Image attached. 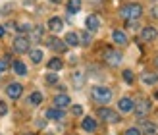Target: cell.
Segmentation results:
<instances>
[{
  "label": "cell",
  "mask_w": 158,
  "mask_h": 135,
  "mask_svg": "<svg viewBox=\"0 0 158 135\" xmlns=\"http://www.w3.org/2000/svg\"><path fill=\"white\" fill-rule=\"evenodd\" d=\"M91 97L94 102H98V104H108L110 100H112V91L108 89V87H102V85H97L91 89Z\"/></svg>",
  "instance_id": "cell-1"
},
{
  "label": "cell",
  "mask_w": 158,
  "mask_h": 135,
  "mask_svg": "<svg viewBox=\"0 0 158 135\" xmlns=\"http://www.w3.org/2000/svg\"><path fill=\"white\" fill-rule=\"evenodd\" d=\"M122 18L123 19H127V21H135V19H139L141 15H143V6L141 4H137V2H133V4H125L123 8H122Z\"/></svg>",
  "instance_id": "cell-2"
},
{
  "label": "cell",
  "mask_w": 158,
  "mask_h": 135,
  "mask_svg": "<svg viewBox=\"0 0 158 135\" xmlns=\"http://www.w3.org/2000/svg\"><path fill=\"white\" fill-rule=\"evenodd\" d=\"M151 110H152V102H151V99H145V97L137 99L135 106H133V112H135V116L139 118V120L147 118L148 114H151Z\"/></svg>",
  "instance_id": "cell-3"
},
{
  "label": "cell",
  "mask_w": 158,
  "mask_h": 135,
  "mask_svg": "<svg viewBox=\"0 0 158 135\" xmlns=\"http://www.w3.org/2000/svg\"><path fill=\"white\" fill-rule=\"evenodd\" d=\"M102 58H104V62H106L110 68H118V66L122 64V60H123L122 52H118V50H114V49H106L104 54H102Z\"/></svg>",
  "instance_id": "cell-4"
},
{
  "label": "cell",
  "mask_w": 158,
  "mask_h": 135,
  "mask_svg": "<svg viewBox=\"0 0 158 135\" xmlns=\"http://www.w3.org/2000/svg\"><path fill=\"white\" fill-rule=\"evenodd\" d=\"M14 52H18V54H23V52H29L31 49V44H29V39L27 37H23V35H18L14 39Z\"/></svg>",
  "instance_id": "cell-5"
},
{
  "label": "cell",
  "mask_w": 158,
  "mask_h": 135,
  "mask_svg": "<svg viewBox=\"0 0 158 135\" xmlns=\"http://www.w3.org/2000/svg\"><path fill=\"white\" fill-rule=\"evenodd\" d=\"M98 118L102 122H108V124H116V122H120V116H118L114 110H110V108H106V106H102V108H98Z\"/></svg>",
  "instance_id": "cell-6"
},
{
  "label": "cell",
  "mask_w": 158,
  "mask_h": 135,
  "mask_svg": "<svg viewBox=\"0 0 158 135\" xmlns=\"http://www.w3.org/2000/svg\"><path fill=\"white\" fill-rule=\"evenodd\" d=\"M6 95H8V99H19L21 95H23V85L21 83H10L6 87Z\"/></svg>",
  "instance_id": "cell-7"
},
{
  "label": "cell",
  "mask_w": 158,
  "mask_h": 135,
  "mask_svg": "<svg viewBox=\"0 0 158 135\" xmlns=\"http://www.w3.org/2000/svg\"><path fill=\"white\" fill-rule=\"evenodd\" d=\"M85 27H87V31H91V33L98 31V29H100V18H98L97 14L87 15V19H85Z\"/></svg>",
  "instance_id": "cell-8"
},
{
  "label": "cell",
  "mask_w": 158,
  "mask_h": 135,
  "mask_svg": "<svg viewBox=\"0 0 158 135\" xmlns=\"http://www.w3.org/2000/svg\"><path fill=\"white\" fill-rule=\"evenodd\" d=\"M156 37H158V29L152 27V25H148V27H145L143 31H141V39H143L145 43H152V41H156Z\"/></svg>",
  "instance_id": "cell-9"
},
{
  "label": "cell",
  "mask_w": 158,
  "mask_h": 135,
  "mask_svg": "<svg viewBox=\"0 0 158 135\" xmlns=\"http://www.w3.org/2000/svg\"><path fill=\"white\" fill-rule=\"evenodd\" d=\"M64 116H66L64 108H56V106H52V108H48V110L44 112V118H46V120H62Z\"/></svg>",
  "instance_id": "cell-10"
},
{
  "label": "cell",
  "mask_w": 158,
  "mask_h": 135,
  "mask_svg": "<svg viewBox=\"0 0 158 135\" xmlns=\"http://www.w3.org/2000/svg\"><path fill=\"white\" fill-rule=\"evenodd\" d=\"M85 81H87L85 71H73V74H72V85H73V89H81V87L85 85Z\"/></svg>",
  "instance_id": "cell-11"
},
{
  "label": "cell",
  "mask_w": 158,
  "mask_h": 135,
  "mask_svg": "<svg viewBox=\"0 0 158 135\" xmlns=\"http://www.w3.org/2000/svg\"><path fill=\"white\" fill-rule=\"evenodd\" d=\"M48 46L52 50H56V52H66V49H68V44L64 41H60L58 37H50L48 39Z\"/></svg>",
  "instance_id": "cell-12"
},
{
  "label": "cell",
  "mask_w": 158,
  "mask_h": 135,
  "mask_svg": "<svg viewBox=\"0 0 158 135\" xmlns=\"http://www.w3.org/2000/svg\"><path fill=\"white\" fill-rule=\"evenodd\" d=\"M112 41L116 43V44H127V41H129V39H127V35H125V31H122V29H114L112 31Z\"/></svg>",
  "instance_id": "cell-13"
},
{
  "label": "cell",
  "mask_w": 158,
  "mask_h": 135,
  "mask_svg": "<svg viewBox=\"0 0 158 135\" xmlns=\"http://www.w3.org/2000/svg\"><path fill=\"white\" fill-rule=\"evenodd\" d=\"M62 27H64V19L58 18V15H54V18L48 19V29L52 31V33H60Z\"/></svg>",
  "instance_id": "cell-14"
},
{
  "label": "cell",
  "mask_w": 158,
  "mask_h": 135,
  "mask_svg": "<svg viewBox=\"0 0 158 135\" xmlns=\"http://www.w3.org/2000/svg\"><path fill=\"white\" fill-rule=\"evenodd\" d=\"M133 106H135V102H133L129 97H123V99H120V102H118V108H120L122 112H133Z\"/></svg>",
  "instance_id": "cell-15"
},
{
  "label": "cell",
  "mask_w": 158,
  "mask_h": 135,
  "mask_svg": "<svg viewBox=\"0 0 158 135\" xmlns=\"http://www.w3.org/2000/svg\"><path fill=\"white\" fill-rule=\"evenodd\" d=\"M139 129H141V133H145V135H156L158 133V125L152 124V122H143Z\"/></svg>",
  "instance_id": "cell-16"
},
{
  "label": "cell",
  "mask_w": 158,
  "mask_h": 135,
  "mask_svg": "<svg viewBox=\"0 0 158 135\" xmlns=\"http://www.w3.org/2000/svg\"><path fill=\"white\" fill-rule=\"evenodd\" d=\"M54 106L56 108H66V106H69V97L68 95H56V97H54Z\"/></svg>",
  "instance_id": "cell-17"
},
{
  "label": "cell",
  "mask_w": 158,
  "mask_h": 135,
  "mask_svg": "<svg viewBox=\"0 0 158 135\" xmlns=\"http://www.w3.org/2000/svg\"><path fill=\"white\" fill-rule=\"evenodd\" d=\"M81 128H83L85 131H89V133L97 131V120H94V118H83V122H81Z\"/></svg>",
  "instance_id": "cell-18"
},
{
  "label": "cell",
  "mask_w": 158,
  "mask_h": 135,
  "mask_svg": "<svg viewBox=\"0 0 158 135\" xmlns=\"http://www.w3.org/2000/svg\"><path fill=\"white\" fill-rule=\"evenodd\" d=\"M141 81L145 85H154L158 81V74H154V71H145V74L141 75Z\"/></svg>",
  "instance_id": "cell-19"
},
{
  "label": "cell",
  "mask_w": 158,
  "mask_h": 135,
  "mask_svg": "<svg viewBox=\"0 0 158 135\" xmlns=\"http://www.w3.org/2000/svg\"><path fill=\"white\" fill-rule=\"evenodd\" d=\"M68 46H79V33H73V31H69L66 35V41H64Z\"/></svg>",
  "instance_id": "cell-20"
},
{
  "label": "cell",
  "mask_w": 158,
  "mask_h": 135,
  "mask_svg": "<svg viewBox=\"0 0 158 135\" xmlns=\"http://www.w3.org/2000/svg\"><path fill=\"white\" fill-rule=\"evenodd\" d=\"M12 68H14V71H15L18 75H27V66L23 64L21 60H15L14 64H12Z\"/></svg>",
  "instance_id": "cell-21"
},
{
  "label": "cell",
  "mask_w": 158,
  "mask_h": 135,
  "mask_svg": "<svg viewBox=\"0 0 158 135\" xmlns=\"http://www.w3.org/2000/svg\"><path fill=\"white\" fill-rule=\"evenodd\" d=\"M43 35H44V27L43 25H37V27L31 29V41H41Z\"/></svg>",
  "instance_id": "cell-22"
},
{
  "label": "cell",
  "mask_w": 158,
  "mask_h": 135,
  "mask_svg": "<svg viewBox=\"0 0 158 135\" xmlns=\"http://www.w3.org/2000/svg\"><path fill=\"white\" fill-rule=\"evenodd\" d=\"M29 56H31V62H33V64H41L44 54H43L41 49H33V50H29Z\"/></svg>",
  "instance_id": "cell-23"
},
{
  "label": "cell",
  "mask_w": 158,
  "mask_h": 135,
  "mask_svg": "<svg viewBox=\"0 0 158 135\" xmlns=\"http://www.w3.org/2000/svg\"><path fill=\"white\" fill-rule=\"evenodd\" d=\"M62 68H64V62H62L58 56L52 58V60H48V70H50V71H60Z\"/></svg>",
  "instance_id": "cell-24"
},
{
  "label": "cell",
  "mask_w": 158,
  "mask_h": 135,
  "mask_svg": "<svg viewBox=\"0 0 158 135\" xmlns=\"http://www.w3.org/2000/svg\"><path fill=\"white\" fill-rule=\"evenodd\" d=\"M41 102H43V93L35 91V93L29 95V104H31V106H39Z\"/></svg>",
  "instance_id": "cell-25"
},
{
  "label": "cell",
  "mask_w": 158,
  "mask_h": 135,
  "mask_svg": "<svg viewBox=\"0 0 158 135\" xmlns=\"http://www.w3.org/2000/svg\"><path fill=\"white\" fill-rule=\"evenodd\" d=\"M91 41H93V33H91V31H83V33H79V44L89 46Z\"/></svg>",
  "instance_id": "cell-26"
},
{
  "label": "cell",
  "mask_w": 158,
  "mask_h": 135,
  "mask_svg": "<svg viewBox=\"0 0 158 135\" xmlns=\"http://www.w3.org/2000/svg\"><path fill=\"white\" fill-rule=\"evenodd\" d=\"M81 10V0H69L68 2V14H77Z\"/></svg>",
  "instance_id": "cell-27"
},
{
  "label": "cell",
  "mask_w": 158,
  "mask_h": 135,
  "mask_svg": "<svg viewBox=\"0 0 158 135\" xmlns=\"http://www.w3.org/2000/svg\"><path fill=\"white\" fill-rule=\"evenodd\" d=\"M44 81L48 83V85H56V83H58V75H56V71H50V74H46V75H44Z\"/></svg>",
  "instance_id": "cell-28"
},
{
  "label": "cell",
  "mask_w": 158,
  "mask_h": 135,
  "mask_svg": "<svg viewBox=\"0 0 158 135\" xmlns=\"http://www.w3.org/2000/svg\"><path fill=\"white\" fill-rule=\"evenodd\" d=\"M122 75H123V81H125V83H129V85L135 81V75H133V71H131V70H123V74H122Z\"/></svg>",
  "instance_id": "cell-29"
},
{
  "label": "cell",
  "mask_w": 158,
  "mask_h": 135,
  "mask_svg": "<svg viewBox=\"0 0 158 135\" xmlns=\"http://www.w3.org/2000/svg\"><path fill=\"white\" fill-rule=\"evenodd\" d=\"M33 25H29V23H18V31L19 33H25V31H31Z\"/></svg>",
  "instance_id": "cell-30"
},
{
  "label": "cell",
  "mask_w": 158,
  "mask_h": 135,
  "mask_svg": "<svg viewBox=\"0 0 158 135\" xmlns=\"http://www.w3.org/2000/svg\"><path fill=\"white\" fill-rule=\"evenodd\" d=\"M72 114L73 116H81L83 114V108L79 106V104H75V106H72Z\"/></svg>",
  "instance_id": "cell-31"
},
{
  "label": "cell",
  "mask_w": 158,
  "mask_h": 135,
  "mask_svg": "<svg viewBox=\"0 0 158 135\" xmlns=\"http://www.w3.org/2000/svg\"><path fill=\"white\" fill-rule=\"evenodd\" d=\"M4 114H8V104L4 100H0V116H4Z\"/></svg>",
  "instance_id": "cell-32"
},
{
  "label": "cell",
  "mask_w": 158,
  "mask_h": 135,
  "mask_svg": "<svg viewBox=\"0 0 158 135\" xmlns=\"http://www.w3.org/2000/svg\"><path fill=\"white\" fill-rule=\"evenodd\" d=\"M125 135H141V129L139 128H129L127 131H125Z\"/></svg>",
  "instance_id": "cell-33"
},
{
  "label": "cell",
  "mask_w": 158,
  "mask_h": 135,
  "mask_svg": "<svg viewBox=\"0 0 158 135\" xmlns=\"http://www.w3.org/2000/svg\"><path fill=\"white\" fill-rule=\"evenodd\" d=\"M151 15L154 19H158V4H154V6H151Z\"/></svg>",
  "instance_id": "cell-34"
},
{
  "label": "cell",
  "mask_w": 158,
  "mask_h": 135,
  "mask_svg": "<svg viewBox=\"0 0 158 135\" xmlns=\"http://www.w3.org/2000/svg\"><path fill=\"white\" fill-rule=\"evenodd\" d=\"M135 27H137L135 21H127V29H135Z\"/></svg>",
  "instance_id": "cell-35"
},
{
  "label": "cell",
  "mask_w": 158,
  "mask_h": 135,
  "mask_svg": "<svg viewBox=\"0 0 158 135\" xmlns=\"http://www.w3.org/2000/svg\"><path fill=\"white\" fill-rule=\"evenodd\" d=\"M44 124H46L44 120H37V125H39V128H44Z\"/></svg>",
  "instance_id": "cell-36"
},
{
  "label": "cell",
  "mask_w": 158,
  "mask_h": 135,
  "mask_svg": "<svg viewBox=\"0 0 158 135\" xmlns=\"http://www.w3.org/2000/svg\"><path fill=\"white\" fill-rule=\"evenodd\" d=\"M4 33H6V29H4L2 25H0V37H4Z\"/></svg>",
  "instance_id": "cell-37"
},
{
  "label": "cell",
  "mask_w": 158,
  "mask_h": 135,
  "mask_svg": "<svg viewBox=\"0 0 158 135\" xmlns=\"http://www.w3.org/2000/svg\"><path fill=\"white\" fill-rule=\"evenodd\" d=\"M50 2H52V4H60V2H62V0H50Z\"/></svg>",
  "instance_id": "cell-38"
},
{
  "label": "cell",
  "mask_w": 158,
  "mask_h": 135,
  "mask_svg": "<svg viewBox=\"0 0 158 135\" xmlns=\"http://www.w3.org/2000/svg\"><path fill=\"white\" fill-rule=\"evenodd\" d=\"M154 64H156V68H158V56H156V58H154Z\"/></svg>",
  "instance_id": "cell-39"
},
{
  "label": "cell",
  "mask_w": 158,
  "mask_h": 135,
  "mask_svg": "<svg viewBox=\"0 0 158 135\" xmlns=\"http://www.w3.org/2000/svg\"><path fill=\"white\" fill-rule=\"evenodd\" d=\"M89 2H94V4H97V2H100V0H89Z\"/></svg>",
  "instance_id": "cell-40"
},
{
  "label": "cell",
  "mask_w": 158,
  "mask_h": 135,
  "mask_svg": "<svg viewBox=\"0 0 158 135\" xmlns=\"http://www.w3.org/2000/svg\"><path fill=\"white\" fill-rule=\"evenodd\" d=\"M154 99H156V100H158V91H156V93H154Z\"/></svg>",
  "instance_id": "cell-41"
},
{
  "label": "cell",
  "mask_w": 158,
  "mask_h": 135,
  "mask_svg": "<svg viewBox=\"0 0 158 135\" xmlns=\"http://www.w3.org/2000/svg\"><path fill=\"white\" fill-rule=\"evenodd\" d=\"M23 135H33V133H23Z\"/></svg>",
  "instance_id": "cell-42"
}]
</instances>
